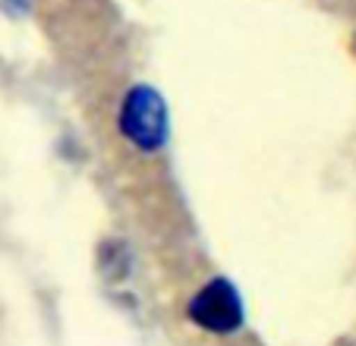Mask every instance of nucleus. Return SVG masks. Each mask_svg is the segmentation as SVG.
<instances>
[{
    "instance_id": "7ed1b4c3",
    "label": "nucleus",
    "mask_w": 356,
    "mask_h": 346,
    "mask_svg": "<svg viewBox=\"0 0 356 346\" xmlns=\"http://www.w3.org/2000/svg\"><path fill=\"white\" fill-rule=\"evenodd\" d=\"M0 7L10 10V13H16V16H22L29 10V3H26V0H0Z\"/></svg>"
},
{
    "instance_id": "f257e3e1",
    "label": "nucleus",
    "mask_w": 356,
    "mask_h": 346,
    "mask_svg": "<svg viewBox=\"0 0 356 346\" xmlns=\"http://www.w3.org/2000/svg\"><path fill=\"white\" fill-rule=\"evenodd\" d=\"M120 133L139 151H158L168 142V104L152 85H136L120 104Z\"/></svg>"
},
{
    "instance_id": "f03ea898",
    "label": "nucleus",
    "mask_w": 356,
    "mask_h": 346,
    "mask_svg": "<svg viewBox=\"0 0 356 346\" xmlns=\"http://www.w3.org/2000/svg\"><path fill=\"white\" fill-rule=\"evenodd\" d=\"M189 318L209 333H234L243 324V302L236 286L224 277L205 283L189 302Z\"/></svg>"
}]
</instances>
